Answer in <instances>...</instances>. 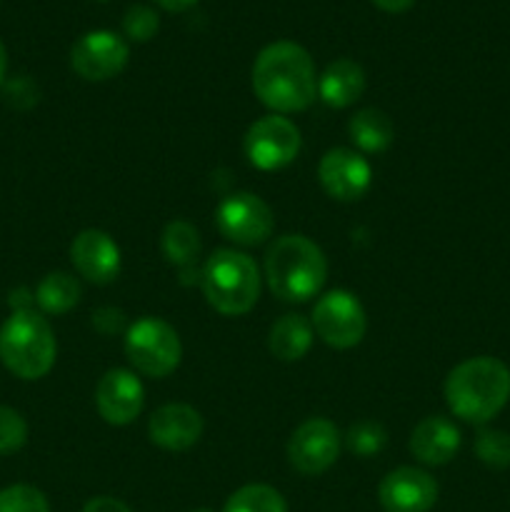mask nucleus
<instances>
[{"mask_svg": "<svg viewBox=\"0 0 510 512\" xmlns=\"http://www.w3.org/2000/svg\"><path fill=\"white\" fill-rule=\"evenodd\" d=\"M253 93L278 115L308 110L318 95V73L308 50L293 40L265 45L253 63Z\"/></svg>", "mask_w": 510, "mask_h": 512, "instance_id": "nucleus-1", "label": "nucleus"}, {"mask_svg": "<svg viewBox=\"0 0 510 512\" xmlns=\"http://www.w3.org/2000/svg\"><path fill=\"white\" fill-rule=\"evenodd\" d=\"M443 393L455 418L483 425L508 405L510 368L503 360L478 355L450 370Z\"/></svg>", "mask_w": 510, "mask_h": 512, "instance_id": "nucleus-2", "label": "nucleus"}, {"mask_svg": "<svg viewBox=\"0 0 510 512\" xmlns=\"http://www.w3.org/2000/svg\"><path fill=\"white\" fill-rule=\"evenodd\" d=\"M265 280L275 298L305 303L323 290L328 260L320 245L305 235H283L265 253Z\"/></svg>", "mask_w": 510, "mask_h": 512, "instance_id": "nucleus-3", "label": "nucleus"}, {"mask_svg": "<svg viewBox=\"0 0 510 512\" xmlns=\"http://www.w3.org/2000/svg\"><path fill=\"white\" fill-rule=\"evenodd\" d=\"M58 343L38 310H13L0 328V360L20 380H40L53 370Z\"/></svg>", "mask_w": 510, "mask_h": 512, "instance_id": "nucleus-4", "label": "nucleus"}, {"mask_svg": "<svg viewBox=\"0 0 510 512\" xmlns=\"http://www.w3.org/2000/svg\"><path fill=\"white\" fill-rule=\"evenodd\" d=\"M200 288L213 310L228 318L250 313L260 298V270L248 253L220 248L205 260Z\"/></svg>", "mask_w": 510, "mask_h": 512, "instance_id": "nucleus-5", "label": "nucleus"}, {"mask_svg": "<svg viewBox=\"0 0 510 512\" xmlns=\"http://www.w3.org/2000/svg\"><path fill=\"white\" fill-rule=\"evenodd\" d=\"M125 355L138 373L148 378H168L178 370L183 343L173 325L163 318L145 315L125 330Z\"/></svg>", "mask_w": 510, "mask_h": 512, "instance_id": "nucleus-6", "label": "nucleus"}, {"mask_svg": "<svg viewBox=\"0 0 510 512\" xmlns=\"http://www.w3.org/2000/svg\"><path fill=\"white\" fill-rule=\"evenodd\" d=\"M300 130L285 115H263L248 128L243 140L245 158L253 168L273 173L283 170L298 158L300 153Z\"/></svg>", "mask_w": 510, "mask_h": 512, "instance_id": "nucleus-7", "label": "nucleus"}, {"mask_svg": "<svg viewBox=\"0 0 510 512\" xmlns=\"http://www.w3.org/2000/svg\"><path fill=\"white\" fill-rule=\"evenodd\" d=\"M310 323H313L315 335L335 350L355 348L368 330L363 303L348 290H330L320 295Z\"/></svg>", "mask_w": 510, "mask_h": 512, "instance_id": "nucleus-8", "label": "nucleus"}, {"mask_svg": "<svg viewBox=\"0 0 510 512\" xmlns=\"http://www.w3.org/2000/svg\"><path fill=\"white\" fill-rule=\"evenodd\" d=\"M215 228L230 243L255 248L273 235L275 218L263 198L253 193H235L215 210Z\"/></svg>", "mask_w": 510, "mask_h": 512, "instance_id": "nucleus-9", "label": "nucleus"}, {"mask_svg": "<svg viewBox=\"0 0 510 512\" xmlns=\"http://www.w3.org/2000/svg\"><path fill=\"white\" fill-rule=\"evenodd\" d=\"M340 430L328 418H308L288 440V460L298 473L320 475L335 465L340 455Z\"/></svg>", "mask_w": 510, "mask_h": 512, "instance_id": "nucleus-10", "label": "nucleus"}, {"mask_svg": "<svg viewBox=\"0 0 510 512\" xmlns=\"http://www.w3.org/2000/svg\"><path fill=\"white\" fill-rule=\"evenodd\" d=\"M130 48L120 35L110 33V30H93L85 33L83 38L75 40L73 50H70V65L75 73L90 83H100V80H110L128 65Z\"/></svg>", "mask_w": 510, "mask_h": 512, "instance_id": "nucleus-11", "label": "nucleus"}, {"mask_svg": "<svg viewBox=\"0 0 510 512\" xmlns=\"http://www.w3.org/2000/svg\"><path fill=\"white\" fill-rule=\"evenodd\" d=\"M318 178L330 198L340 203H353L368 193L373 183V168L358 150L333 148L320 158Z\"/></svg>", "mask_w": 510, "mask_h": 512, "instance_id": "nucleus-12", "label": "nucleus"}, {"mask_svg": "<svg viewBox=\"0 0 510 512\" xmlns=\"http://www.w3.org/2000/svg\"><path fill=\"white\" fill-rule=\"evenodd\" d=\"M145 405V388L133 370L113 368L95 385V408L108 425H130Z\"/></svg>", "mask_w": 510, "mask_h": 512, "instance_id": "nucleus-13", "label": "nucleus"}, {"mask_svg": "<svg viewBox=\"0 0 510 512\" xmlns=\"http://www.w3.org/2000/svg\"><path fill=\"white\" fill-rule=\"evenodd\" d=\"M378 500L385 512H428L438 503V483L425 470L403 465L385 475Z\"/></svg>", "mask_w": 510, "mask_h": 512, "instance_id": "nucleus-14", "label": "nucleus"}, {"mask_svg": "<svg viewBox=\"0 0 510 512\" xmlns=\"http://www.w3.org/2000/svg\"><path fill=\"white\" fill-rule=\"evenodd\" d=\"M70 260L88 283L108 285L120 275V248L105 230L88 228L75 235Z\"/></svg>", "mask_w": 510, "mask_h": 512, "instance_id": "nucleus-15", "label": "nucleus"}, {"mask_svg": "<svg viewBox=\"0 0 510 512\" xmlns=\"http://www.w3.org/2000/svg\"><path fill=\"white\" fill-rule=\"evenodd\" d=\"M203 428V415L193 405L168 403L150 415L148 438L158 448L183 453L203 438Z\"/></svg>", "mask_w": 510, "mask_h": 512, "instance_id": "nucleus-16", "label": "nucleus"}, {"mask_svg": "<svg viewBox=\"0 0 510 512\" xmlns=\"http://www.w3.org/2000/svg\"><path fill=\"white\" fill-rule=\"evenodd\" d=\"M460 450V430L455 428L453 420L443 415H430L415 425L410 435V453L415 460L430 468L448 465Z\"/></svg>", "mask_w": 510, "mask_h": 512, "instance_id": "nucleus-17", "label": "nucleus"}, {"mask_svg": "<svg viewBox=\"0 0 510 512\" xmlns=\"http://www.w3.org/2000/svg\"><path fill=\"white\" fill-rule=\"evenodd\" d=\"M365 93V70L355 60H333L318 78V98L330 108H348Z\"/></svg>", "mask_w": 510, "mask_h": 512, "instance_id": "nucleus-18", "label": "nucleus"}, {"mask_svg": "<svg viewBox=\"0 0 510 512\" xmlns=\"http://www.w3.org/2000/svg\"><path fill=\"white\" fill-rule=\"evenodd\" d=\"M313 335V323L305 320L303 315H283L270 328L268 348L273 358L283 360V363H298L308 355L310 345H313Z\"/></svg>", "mask_w": 510, "mask_h": 512, "instance_id": "nucleus-19", "label": "nucleus"}, {"mask_svg": "<svg viewBox=\"0 0 510 512\" xmlns=\"http://www.w3.org/2000/svg\"><path fill=\"white\" fill-rule=\"evenodd\" d=\"M348 135L363 153H383L395 138V125L383 110L363 108L350 118Z\"/></svg>", "mask_w": 510, "mask_h": 512, "instance_id": "nucleus-20", "label": "nucleus"}, {"mask_svg": "<svg viewBox=\"0 0 510 512\" xmlns=\"http://www.w3.org/2000/svg\"><path fill=\"white\" fill-rule=\"evenodd\" d=\"M80 283L70 273H48L35 288V303L45 315H65L80 303Z\"/></svg>", "mask_w": 510, "mask_h": 512, "instance_id": "nucleus-21", "label": "nucleus"}, {"mask_svg": "<svg viewBox=\"0 0 510 512\" xmlns=\"http://www.w3.org/2000/svg\"><path fill=\"white\" fill-rule=\"evenodd\" d=\"M160 250L175 268H193L200 258V233L188 220H170L160 235Z\"/></svg>", "mask_w": 510, "mask_h": 512, "instance_id": "nucleus-22", "label": "nucleus"}, {"mask_svg": "<svg viewBox=\"0 0 510 512\" xmlns=\"http://www.w3.org/2000/svg\"><path fill=\"white\" fill-rule=\"evenodd\" d=\"M223 512H288L285 498L275 488L263 483L243 485L225 503Z\"/></svg>", "mask_w": 510, "mask_h": 512, "instance_id": "nucleus-23", "label": "nucleus"}, {"mask_svg": "<svg viewBox=\"0 0 510 512\" xmlns=\"http://www.w3.org/2000/svg\"><path fill=\"white\" fill-rule=\"evenodd\" d=\"M475 455L483 465L493 470L510 468V433L485 428L475 438Z\"/></svg>", "mask_w": 510, "mask_h": 512, "instance_id": "nucleus-24", "label": "nucleus"}, {"mask_svg": "<svg viewBox=\"0 0 510 512\" xmlns=\"http://www.w3.org/2000/svg\"><path fill=\"white\" fill-rule=\"evenodd\" d=\"M0 512H50V503L33 485H10L0 490Z\"/></svg>", "mask_w": 510, "mask_h": 512, "instance_id": "nucleus-25", "label": "nucleus"}, {"mask_svg": "<svg viewBox=\"0 0 510 512\" xmlns=\"http://www.w3.org/2000/svg\"><path fill=\"white\" fill-rule=\"evenodd\" d=\"M345 443H348L350 453L360 455V458H370V455L380 453V450L385 448V443H388V433H385V428L380 423H370V420H365V423L353 425V428L348 430Z\"/></svg>", "mask_w": 510, "mask_h": 512, "instance_id": "nucleus-26", "label": "nucleus"}, {"mask_svg": "<svg viewBox=\"0 0 510 512\" xmlns=\"http://www.w3.org/2000/svg\"><path fill=\"white\" fill-rule=\"evenodd\" d=\"M28 443V423L18 410L0 405V455L18 453Z\"/></svg>", "mask_w": 510, "mask_h": 512, "instance_id": "nucleus-27", "label": "nucleus"}, {"mask_svg": "<svg viewBox=\"0 0 510 512\" xmlns=\"http://www.w3.org/2000/svg\"><path fill=\"white\" fill-rule=\"evenodd\" d=\"M158 13L148 5H130L128 13L123 18V28L125 35L135 43H148L155 33H158Z\"/></svg>", "mask_w": 510, "mask_h": 512, "instance_id": "nucleus-28", "label": "nucleus"}, {"mask_svg": "<svg viewBox=\"0 0 510 512\" xmlns=\"http://www.w3.org/2000/svg\"><path fill=\"white\" fill-rule=\"evenodd\" d=\"M93 325H95V330H100L103 335H115V333H120V330H128V325H125V315L115 308L95 310Z\"/></svg>", "mask_w": 510, "mask_h": 512, "instance_id": "nucleus-29", "label": "nucleus"}, {"mask_svg": "<svg viewBox=\"0 0 510 512\" xmlns=\"http://www.w3.org/2000/svg\"><path fill=\"white\" fill-rule=\"evenodd\" d=\"M83 512H133L123 500L110 498V495H100V498H90L85 503Z\"/></svg>", "mask_w": 510, "mask_h": 512, "instance_id": "nucleus-30", "label": "nucleus"}, {"mask_svg": "<svg viewBox=\"0 0 510 512\" xmlns=\"http://www.w3.org/2000/svg\"><path fill=\"white\" fill-rule=\"evenodd\" d=\"M373 3L385 13H405V10L413 8L415 0H373Z\"/></svg>", "mask_w": 510, "mask_h": 512, "instance_id": "nucleus-31", "label": "nucleus"}, {"mask_svg": "<svg viewBox=\"0 0 510 512\" xmlns=\"http://www.w3.org/2000/svg\"><path fill=\"white\" fill-rule=\"evenodd\" d=\"M155 3H158L160 8L170 10V13H183V10L193 8V5L198 3V0H155Z\"/></svg>", "mask_w": 510, "mask_h": 512, "instance_id": "nucleus-32", "label": "nucleus"}, {"mask_svg": "<svg viewBox=\"0 0 510 512\" xmlns=\"http://www.w3.org/2000/svg\"><path fill=\"white\" fill-rule=\"evenodd\" d=\"M5 70H8V50H5L3 40H0V83L5 78Z\"/></svg>", "mask_w": 510, "mask_h": 512, "instance_id": "nucleus-33", "label": "nucleus"}, {"mask_svg": "<svg viewBox=\"0 0 510 512\" xmlns=\"http://www.w3.org/2000/svg\"><path fill=\"white\" fill-rule=\"evenodd\" d=\"M190 512H213L210 508H195V510H190Z\"/></svg>", "mask_w": 510, "mask_h": 512, "instance_id": "nucleus-34", "label": "nucleus"}]
</instances>
